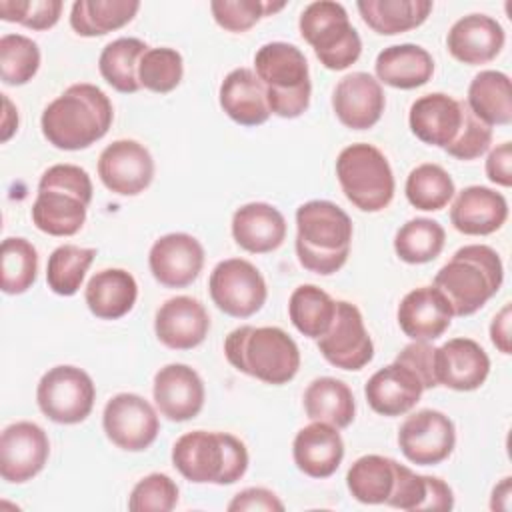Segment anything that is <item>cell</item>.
<instances>
[{"label": "cell", "instance_id": "6da1fadb", "mask_svg": "<svg viewBox=\"0 0 512 512\" xmlns=\"http://www.w3.org/2000/svg\"><path fill=\"white\" fill-rule=\"evenodd\" d=\"M114 120L110 98L94 84L68 86L42 112L44 138L60 150H84L106 136Z\"/></svg>", "mask_w": 512, "mask_h": 512}, {"label": "cell", "instance_id": "7a4b0ae2", "mask_svg": "<svg viewBox=\"0 0 512 512\" xmlns=\"http://www.w3.org/2000/svg\"><path fill=\"white\" fill-rule=\"evenodd\" d=\"M352 220L330 200H310L296 210V256L314 274L338 272L350 254Z\"/></svg>", "mask_w": 512, "mask_h": 512}, {"label": "cell", "instance_id": "3957f363", "mask_svg": "<svg viewBox=\"0 0 512 512\" xmlns=\"http://www.w3.org/2000/svg\"><path fill=\"white\" fill-rule=\"evenodd\" d=\"M502 280L498 252L486 244H468L436 272L432 286L444 294L454 316H470L500 290Z\"/></svg>", "mask_w": 512, "mask_h": 512}, {"label": "cell", "instance_id": "277c9868", "mask_svg": "<svg viewBox=\"0 0 512 512\" xmlns=\"http://www.w3.org/2000/svg\"><path fill=\"white\" fill-rule=\"evenodd\" d=\"M224 356L238 372L264 384L290 382L300 368L298 344L278 326H240L224 340Z\"/></svg>", "mask_w": 512, "mask_h": 512}, {"label": "cell", "instance_id": "5b68a950", "mask_svg": "<svg viewBox=\"0 0 512 512\" xmlns=\"http://www.w3.org/2000/svg\"><path fill=\"white\" fill-rule=\"evenodd\" d=\"M92 180L76 164H54L40 176L32 204L34 226L50 236H72L86 222L92 202Z\"/></svg>", "mask_w": 512, "mask_h": 512}, {"label": "cell", "instance_id": "8992f818", "mask_svg": "<svg viewBox=\"0 0 512 512\" xmlns=\"http://www.w3.org/2000/svg\"><path fill=\"white\" fill-rule=\"evenodd\" d=\"M174 468L194 484H234L248 470V450L228 432L192 430L172 446Z\"/></svg>", "mask_w": 512, "mask_h": 512}, {"label": "cell", "instance_id": "52a82bcc", "mask_svg": "<svg viewBox=\"0 0 512 512\" xmlns=\"http://www.w3.org/2000/svg\"><path fill=\"white\" fill-rule=\"evenodd\" d=\"M256 76L266 88L270 114L298 118L310 106L308 60L300 48L288 42H268L254 56Z\"/></svg>", "mask_w": 512, "mask_h": 512}, {"label": "cell", "instance_id": "ba28073f", "mask_svg": "<svg viewBox=\"0 0 512 512\" xmlns=\"http://www.w3.org/2000/svg\"><path fill=\"white\" fill-rule=\"evenodd\" d=\"M336 176L344 196L362 212H380L394 198L390 162L372 144L346 146L336 158Z\"/></svg>", "mask_w": 512, "mask_h": 512}, {"label": "cell", "instance_id": "9c48e42d", "mask_svg": "<svg viewBox=\"0 0 512 512\" xmlns=\"http://www.w3.org/2000/svg\"><path fill=\"white\" fill-rule=\"evenodd\" d=\"M302 38L314 48L316 58L328 70H346L362 52L358 30L350 24L348 12L340 2H310L298 20Z\"/></svg>", "mask_w": 512, "mask_h": 512}, {"label": "cell", "instance_id": "30bf717a", "mask_svg": "<svg viewBox=\"0 0 512 512\" xmlns=\"http://www.w3.org/2000/svg\"><path fill=\"white\" fill-rule=\"evenodd\" d=\"M96 388L88 372L60 364L50 368L38 382L36 402L40 412L56 424H78L94 408Z\"/></svg>", "mask_w": 512, "mask_h": 512}, {"label": "cell", "instance_id": "8fae6325", "mask_svg": "<svg viewBox=\"0 0 512 512\" xmlns=\"http://www.w3.org/2000/svg\"><path fill=\"white\" fill-rule=\"evenodd\" d=\"M208 290L218 310L232 318H248L256 314L268 298L262 274L244 258L218 262L210 274Z\"/></svg>", "mask_w": 512, "mask_h": 512}, {"label": "cell", "instance_id": "7c38bea8", "mask_svg": "<svg viewBox=\"0 0 512 512\" xmlns=\"http://www.w3.org/2000/svg\"><path fill=\"white\" fill-rule=\"evenodd\" d=\"M106 438L128 452L146 450L160 432V420L152 404L132 392L112 396L102 412Z\"/></svg>", "mask_w": 512, "mask_h": 512}, {"label": "cell", "instance_id": "4fadbf2b", "mask_svg": "<svg viewBox=\"0 0 512 512\" xmlns=\"http://www.w3.org/2000/svg\"><path fill=\"white\" fill-rule=\"evenodd\" d=\"M454 444V422L440 410H418L410 414L398 430V446L412 464H440L452 454Z\"/></svg>", "mask_w": 512, "mask_h": 512}, {"label": "cell", "instance_id": "5bb4252c", "mask_svg": "<svg viewBox=\"0 0 512 512\" xmlns=\"http://www.w3.org/2000/svg\"><path fill=\"white\" fill-rule=\"evenodd\" d=\"M318 350L326 362L342 370H360L374 358L372 338L352 302H336L334 320L328 332L318 338Z\"/></svg>", "mask_w": 512, "mask_h": 512}, {"label": "cell", "instance_id": "9a60e30c", "mask_svg": "<svg viewBox=\"0 0 512 512\" xmlns=\"http://www.w3.org/2000/svg\"><path fill=\"white\" fill-rule=\"evenodd\" d=\"M50 442L46 432L28 420L14 422L0 436V476L10 484L32 480L46 466Z\"/></svg>", "mask_w": 512, "mask_h": 512}, {"label": "cell", "instance_id": "2e32d148", "mask_svg": "<svg viewBox=\"0 0 512 512\" xmlns=\"http://www.w3.org/2000/svg\"><path fill=\"white\" fill-rule=\"evenodd\" d=\"M98 176L110 192L136 196L154 178L152 154L136 140H114L100 152Z\"/></svg>", "mask_w": 512, "mask_h": 512}, {"label": "cell", "instance_id": "e0dca14e", "mask_svg": "<svg viewBox=\"0 0 512 512\" xmlns=\"http://www.w3.org/2000/svg\"><path fill=\"white\" fill-rule=\"evenodd\" d=\"M148 266L156 282L166 288L190 286L204 266V248L186 232L160 236L148 254Z\"/></svg>", "mask_w": 512, "mask_h": 512}, {"label": "cell", "instance_id": "ac0fdd59", "mask_svg": "<svg viewBox=\"0 0 512 512\" xmlns=\"http://www.w3.org/2000/svg\"><path fill=\"white\" fill-rule=\"evenodd\" d=\"M152 394L156 408L172 422H186L200 414L206 398L204 382L186 364H166L154 374Z\"/></svg>", "mask_w": 512, "mask_h": 512}, {"label": "cell", "instance_id": "d6986e66", "mask_svg": "<svg viewBox=\"0 0 512 512\" xmlns=\"http://www.w3.org/2000/svg\"><path fill=\"white\" fill-rule=\"evenodd\" d=\"M464 110V100H456L444 92H432L414 100L408 124L418 140L446 150L460 132Z\"/></svg>", "mask_w": 512, "mask_h": 512}, {"label": "cell", "instance_id": "ffe728a7", "mask_svg": "<svg viewBox=\"0 0 512 512\" xmlns=\"http://www.w3.org/2000/svg\"><path fill=\"white\" fill-rule=\"evenodd\" d=\"M384 106V90L368 72L346 74L332 94V108L338 120L352 130L372 128L380 120Z\"/></svg>", "mask_w": 512, "mask_h": 512}, {"label": "cell", "instance_id": "44dd1931", "mask_svg": "<svg viewBox=\"0 0 512 512\" xmlns=\"http://www.w3.org/2000/svg\"><path fill=\"white\" fill-rule=\"evenodd\" d=\"M210 330V316L204 304L192 296L166 300L154 318L156 338L172 350H190L204 342Z\"/></svg>", "mask_w": 512, "mask_h": 512}, {"label": "cell", "instance_id": "7402d4cb", "mask_svg": "<svg viewBox=\"0 0 512 512\" xmlns=\"http://www.w3.org/2000/svg\"><path fill=\"white\" fill-rule=\"evenodd\" d=\"M436 382L458 392L480 388L490 374V358L472 338H452L436 348Z\"/></svg>", "mask_w": 512, "mask_h": 512}, {"label": "cell", "instance_id": "603a6c76", "mask_svg": "<svg viewBox=\"0 0 512 512\" xmlns=\"http://www.w3.org/2000/svg\"><path fill=\"white\" fill-rule=\"evenodd\" d=\"M506 34L500 22L486 14H468L452 24L446 36L448 52L464 64L478 66L494 60L504 48Z\"/></svg>", "mask_w": 512, "mask_h": 512}, {"label": "cell", "instance_id": "cb8c5ba5", "mask_svg": "<svg viewBox=\"0 0 512 512\" xmlns=\"http://www.w3.org/2000/svg\"><path fill=\"white\" fill-rule=\"evenodd\" d=\"M452 316L448 300L434 286L410 290L398 306V324L412 340L432 342L440 338L448 330Z\"/></svg>", "mask_w": 512, "mask_h": 512}, {"label": "cell", "instance_id": "d4e9b609", "mask_svg": "<svg viewBox=\"0 0 512 512\" xmlns=\"http://www.w3.org/2000/svg\"><path fill=\"white\" fill-rule=\"evenodd\" d=\"M508 218L506 198L486 186H466L450 208L452 226L466 236H488L504 226Z\"/></svg>", "mask_w": 512, "mask_h": 512}, {"label": "cell", "instance_id": "484cf974", "mask_svg": "<svg viewBox=\"0 0 512 512\" xmlns=\"http://www.w3.org/2000/svg\"><path fill=\"white\" fill-rule=\"evenodd\" d=\"M422 392L424 386L418 376L400 362L376 370L364 386L368 406L382 416H402L410 412L418 404Z\"/></svg>", "mask_w": 512, "mask_h": 512}, {"label": "cell", "instance_id": "4316f807", "mask_svg": "<svg viewBox=\"0 0 512 512\" xmlns=\"http://www.w3.org/2000/svg\"><path fill=\"white\" fill-rule=\"evenodd\" d=\"M294 464L310 478L332 476L344 458V442L336 426L312 422L298 430L292 442Z\"/></svg>", "mask_w": 512, "mask_h": 512}, {"label": "cell", "instance_id": "83f0119b", "mask_svg": "<svg viewBox=\"0 0 512 512\" xmlns=\"http://www.w3.org/2000/svg\"><path fill=\"white\" fill-rule=\"evenodd\" d=\"M232 238L246 252L266 254L282 246L286 220L272 204L248 202L232 216Z\"/></svg>", "mask_w": 512, "mask_h": 512}, {"label": "cell", "instance_id": "f1b7e54d", "mask_svg": "<svg viewBox=\"0 0 512 512\" xmlns=\"http://www.w3.org/2000/svg\"><path fill=\"white\" fill-rule=\"evenodd\" d=\"M218 100L228 118L240 126H258L270 118L266 88L250 68H236L220 84Z\"/></svg>", "mask_w": 512, "mask_h": 512}, {"label": "cell", "instance_id": "f546056e", "mask_svg": "<svg viewBox=\"0 0 512 512\" xmlns=\"http://www.w3.org/2000/svg\"><path fill=\"white\" fill-rule=\"evenodd\" d=\"M138 298L134 276L122 268H104L96 272L84 290L88 310L102 320H118L126 316Z\"/></svg>", "mask_w": 512, "mask_h": 512}, {"label": "cell", "instance_id": "4dcf8cb0", "mask_svg": "<svg viewBox=\"0 0 512 512\" xmlns=\"http://www.w3.org/2000/svg\"><path fill=\"white\" fill-rule=\"evenodd\" d=\"M386 504L406 512L452 510L454 494L452 488L442 478L416 474L408 466L396 462L394 488Z\"/></svg>", "mask_w": 512, "mask_h": 512}, {"label": "cell", "instance_id": "1f68e13d", "mask_svg": "<svg viewBox=\"0 0 512 512\" xmlns=\"http://www.w3.org/2000/svg\"><path fill=\"white\" fill-rule=\"evenodd\" d=\"M378 82L392 88L412 90L424 86L434 74L430 52L418 44H394L384 48L374 62Z\"/></svg>", "mask_w": 512, "mask_h": 512}, {"label": "cell", "instance_id": "d6a6232c", "mask_svg": "<svg viewBox=\"0 0 512 512\" xmlns=\"http://www.w3.org/2000/svg\"><path fill=\"white\" fill-rule=\"evenodd\" d=\"M304 410L312 422H326L330 426L346 428L356 414L354 394L338 378L322 376L308 384L304 390Z\"/></svg>", "mask_w": 512, "mask_h": 512}, {"label": "cell", "instance_id": "836d02e7", "mask_svg": "<svg viewBox=\"0 0 512 512\" xmlns=\"http://www.w3.org/2000/svg\"><path fill=\"white\" fill-rule=\"evenodd\" d=\"M356 8L376 34L394 36L418 28L432 12L430 0H360Z\"/></svg>", "mask_w": 512, "mask_h": 512}, {"label": "cell", "instance_id": "e575fe53", "mask_svg": "<svg viewBox=\"0 0 512 512\" xmlns=\"http://www.w3.org/2000/svg\"><path fill=\"white\" fill-rule=\"evenodd\" d=\"M468 108L488 126L512 122L510 78L498 70H482L468 86Z\"/></svg>", "mask_w": 512, "mask_h": 512}, {"label": "cell", "instance_id": "d590c367", "mask_svg": "<svg viewBox=\"0 0 512 512\" xmlns=\"http://www.w3.org/2000/svg\"><path fill=\"white\" fill-rule=\"evenodd\" d=\"M138 10V0H76L70 10V26L86 38L104 36L126 26Z\"/></svg>", "mask_w": 512, "mask_h": 512}, {"label": "cell", "instance_id": "8d00e7d4", "mask_svg": "<svg viewBox=\"0 0 512 512\" xmlns=\"http://www.w3.org/2000/svg\"><path fill=\"white\" fill-rule=\"evenodd\" d=\"M396 478V460L366 454L360 456L346 474V486L362 504H386Z\"/></svg>", "mask_w": 512, "mask_h": 512}, {"label": "cell", "instance_id": "74e56055", "mask_svg": "<svg viewBox=\"0 0 512 512\" xmlns=\"http://www.w3.org/2000/svg\"><path fill=\"white\" fill-rule=\"evenodd\" d=\"M148 44L140 38H116L106 44L98 58L102 78L118 92L132 94L142 86L138 82V64Z\"/></svg>", "mask_w": 512, "mask_h": 512}, {"label": "cell", "instance_id": "f35d334b", "mask_svg": "<svg viewBox=\"0 0 512 512\" xmlns=\"http://www.w3.org/2000/svg\"><path fill=\"white\" fill-rule=\"evenodd\" d=\"M336 302L328 292L314 284L294 288L288 300V316L294 328L306 338L318 340L324 336L334 320Z\"/></svg>", "mask_w": 512, "mask_h": 512}, {"label": "cell", "instance_id": "ab89813d", "mask_svg": "<svg viewBox=\"0 0 512 512\" xmlns=\"http://www.w3.org/2000/svg\"><path fill=\"white\" fill-rule=\"evenodd\" d=\"M446 242L444 228L432 218H412L394 236V252L406 264H426L440 256Z\"/></svg>", "mask_w": 512, "mask_h": 512}, {"label": "cell", "instance_id": "60d3db41", "mask_svg": "<svg viewBox=\"0 0 512 512\" xmlns=\"http://www.w3.org/2000/svg\"><path fill=\"white\" fill-rule=\"evenodd\" d=\"M96 256L94 248L62 244L48 256L46 282L58 296H72L80 290L84 276Z\"/></svg>", "mask_w": 512, "mask_h": 512}, {"label": "cell", "instance_id": "b9f144b4", "mask_svg": "<svg viewBox=\"0 0 512 512\" xmlns=\"http://www.w3.org/2000/svg\"><path fill=\"white\" fill-rule=\"evenodd\" d=\"M406 198L408 202L426 212L442 210L454 198V180L438 164H420L406 178Z\"/></svg>", "mask_w": 512, "mask_h": 512}, {"label": "cell", "instance_id": "7bdbcfd3", "mask_svg": "<svg viewBox=\"0 0 512 512\" xmlns=\"http://www.w3.org/2000/svg\"><path fill=\"white\" fill-rule=\"evenodd\" d=\"M0 272L2 292L22 294L26 292L38 274V252L26 238H6L0 248Z\"/></svg>", "mask_w": 512, "mask_h": 512}, {"label": "cell", "instance_id": "ee69618b", "mask_svg": "<svg viewBox=\"0 0 512 512\" xmlns=\"http://www.w3.org/2000/svg\"><path fill=\"white\" fill-rule=\"evenodd\" d=\"M40 68V48L24 34H4L0 38V78L8 86L30 82Z\"/></svg>", "mask_w": 512, "mask_h": 512}, {"label": "cell", "instance_id": "f6af8a7d", "mask_svg": "<svg viewBox=\"0 0 512 512\" xmlns=\"http://www.w3.org/2000/svg\"><path fill=\"white\" fill-rule=\"evenodd\" d=\"M184 74V62L178 50L160 46V48H148L138 64V82L142 88L166 94L172 92Z\"/></svg>", "mask_w": 512, "mask_h": 512}, {"label": "cell", "instance_id": "bcb514c9", "mask_svg": "<svg viewBox=\"0 0 512 512\" xmlns=\"http://www.w3.org/2000/svg\"><path fill=\"white\" fill-rule=\"evenodd\" d=\"M284 2L266 0H214L210 2L216 24L228 32H246L260 18L282 10Z\"/></svg>", "mask_w": 512, "mask_h": 512}, {"label": "cell", "instance_id": "7dc6e473", "mask_svg": "<svg viewBox=\"0 0 512 512\" xmlns=\"http://www.w3.org/2000/svg\"><path fill=\"white\" fill-rule=\"evenodd\" d=\"M178 504L176 482L160 472L148 474L136 482L128 498L132 512H170Z\"/></svg>", "mask_w": 512, "mask_h": 512}, {"label": "cell", "instance_id": "c3c4849f", "mask_svg": "<svg viewBox=\"0 0 512 512\" xmlns=\"http://www.w3.org/2000/svg\"><path fill=\"white\" fill-rule=\"evenodd\" d=\"M60 0H0V18L32 30H48L60 20Z\"/></svg>", "mask_w": 512, "mask_h": 512}, {"label": "cell", "instance_id": "681fc988", "mask_svg": "<svg viewBox=\"0 0 512 512\" xmlns=\"http://www.w3.org/2000/svg\"><path fill=\"white\" fill-rule=\"evenodd\" d=\"M492 144V126L482 122L466 104L464 120L456 140L446 148V152L458 160H474L482 156Z\"/></svg>", "mask_w": 512, "mask_h": 512}, {"label": "cell", "instance_id": "f907efd6", "mask_svg": "<svg viewBox=\"0 0 512 512\" xmlns=\"http://www.w3.org/2000/svg\"><path fill=\"white\" fill-rule=\"evenodd\" d=\"M394 362H400L402 366L410 368L418 376V380L422 382L424 390L438 386L436 368H434L436 346H432L430 342H424V340L410 342L408 346L402 348V352H398Z\"/></svg>", "mask_w": 512, "mask_h": 512}, {"label": "cell", "instance_id": "816d5d0a", "mask_svg": "<svg viewBox=\"0 0 512 512\" xmlns=\"http://www.w3.org/2000/svg\"><path fill=\"white\" fill-rule=\"evenodd\" d=\"M230 512H242V510H264V512H282L284 502L268 488L252 486L240 490L228 504Z\"/></svg>", "mask_w": 512, "mask_h": 512}, {"label": "cell", "instance_id": "f5cc1de1", "mask_svg": "<svg viewBox=\"0 0 512 512\" xmlns=\"http://www.w3.org/2000/svg\"><path fill=\"white\" fill-rule=\"evenodd\" d=\"M512 146L510 142L498 144L494 150H490L486 158V176L490 182L510 188L512 186Z\"/></svg>", "mask_w": 512, "mask_h": 512}, {"label": "cell", "instance_id": "db71d44e", "mask_svg": "<svg viewBox=\"0 0 512 512\" xmlns=\"http://www.w3.org/2000/svg\"><path fill=\"white\" fill-rule=\"evenodd\" d=\"M510 320H512V308H510V304H504L502 310L494 316V320L490 324V340L502 354H510V350H512Z\"/></svg>", "mask_w": 512, "mask_h": 512}, {"label": "cell", "instance_id": "11a10c76", "mask_svg": "<svg viewBox=\"0 0 512 512\" xmlns=\"http://www.w3.org/2000/svg\"><path fill=\"white\" fill-rule=\"evenodd\" d=\"M2 102H4V116H2V142L10 140V136L18 130V110L12 106L10 98L6 94H2Z\"/></svg>", "mask_w": 512, "mask_h": 512}, {"label": "cell", "instance_id": "9f6ffc18", "mask_svg": "<svg viewBox=\"0 0 512 512\" xmlns=\"http://www.w3.org/2000/svg\"><path fill=\"white\" fill-rule=\"evenodd\" d=\"M510 480H512L510 476L502 478V482L492 492V496H498V500H502L500 502V510H508L510 508Z\"/></svg>", "mask_w": 512, "mask_h": 512}]
</instances>
